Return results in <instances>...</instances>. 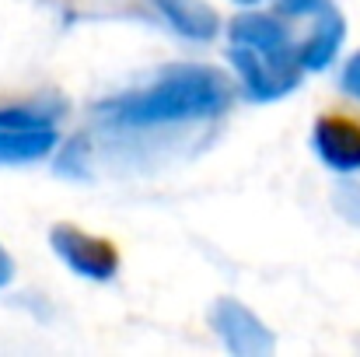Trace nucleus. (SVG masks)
Masks as SVG:
<instances>
[{
    "label": "nucleus",
    "instance_id": "1",
    "mask_svg": "<svg viewBox=\"0 0 360 357\" xmlns=\"http://www.w3.org/2000/svg\"><path fill=\"white\" fill-rule=\"evenodd\" d=\"M231 106V88L221 70L186 63L161 74L150 88L126 92L98 106V119L116 130H154L175 123L214 119Z\"/></svg>",
    "mask_w": 360,
    "mask_h": 357
},
{
    "label": "nucleus",
    "instance_id": "2",
    "mask_svg": "<svg viewBox=\"0 0 360 357\" xmlns=\"http://www.w3.org/2000/svg\"><path fill=\"white\" fill-rule=\"evenodd\" d=\"M228 60L238 74L241 88L252 102H276L283 99L287 92L297 88V74H301V63L297 56H266V53H255L248 46H235L228 49Z\"/></svg>",
    "mask_w": 360,
    "mask_h": 357
},
{
    "label": "nucleus",
    "instance_id": "3",
    "mask_svg": "<svg viewBox=\"0 0 360 357\" xmlns=\"http://www.w3.org/2000/svg\"><path fill=\"white\" fill-rule=\"evenodd\" d=\"M49 249L53 256L77 277L84 280H112L120 273V252L109 238H98V235H88L74 225H56L49 232Z\"/></svg>",
    "mask_w": 360,
    "mask_h": 357
},
{
    "label": "nucleus",
    "instance_id": "4",
    "mask_svg": "<svg viewBox=\"0 0 360 357\" xmlns=\"http://www.w3.org/2000/svg\"><path fill=\"white\" fill-rule=\"evenodd\" d=\"M210 330L235 357H269L276 351L273 330L235 298H221L210 308Z\"/></svg>",
    "mask_w": 360,
    "mask_h": 357
},
{
    "label": "nucleus",
    "instance_id": "5",
    "mask_svg": "<svg viewBox=\"0 0 360 357\" xmlns=\"http://www.w3.org/2000/svg\"><path fill=\"white\" fill-rule=\"evenodd\" d=\"M311 147L319 161L340 175L360 172V123L347 116H322L311 130Z\"/></svg>",
    "mask_w": 360,
    "mask_h": 357
},
{
    "label": "nucleus",
    "instance_id": "6",
    "mask_svg": "<svg viewBox=\"0 0 360 357\" xmlns=\"http://www.w3.org/2000/svg\"><path fill=\"white\" fill-rule=\"evenodd\" d=\"M228 39L235 46H248V49L266 53V56H297L290 32L283 28V21H276L269 14H238L228 28Z\"/></svg>",
    "mask_w": 360,
    "mask_h": 357
},
{
    "label": "nucleus",
    "instance_id": "7",
    "mask_svg": "<svg viewBox=\"0 0 360 357\" xmlns=\"http://www.w3.org/2000/svg\"><path fill=\"white\" fill-rule=\"evenodd\" d=\"M158 14L189 42H210L221 32V18L207 0H154Z\"/></svg>",
    "mask_w": 360,
    "mask_h": 357
},
{
    "label": "nucleus",
    "instance_id": "8",
    "mask_svg": "<svg viewBox=\"0 0 360 357\" xmlns=\"http://www.w3.org/2000/svg\"><path fill=\"white\" fill-rule=\"evenodd\" d=\"M343 39H347V21H343L333 7H322V11H319V21H315V32L297 46V63H301V70H308V74L326 70V67L336 60Z\"/></svg>",
    "mask_w": 360,
    "mask_h": 357
},
{
    "label": "nucleus",
    "instance_id": "9",
    "mask_svg": "<svg viewBox=\"0 0 360 357\" xmlns=\"http://www.w3.org/2000/svg\"><path fill=\"white\" fill-rule=\"evenodd\" d=\"M56 144V130H0V161H35L49 154Z\"/></svg>",
    "mask_w": 360,
    "mask_h": 357
},
{
    "label": "nucleus",
    "instance_id": "10",
    "mask_svg": "<svg viewBox=\"0 0 360 357\" xmlns=\"http://www.w3.org/2000/svg\"><path fill=\"white\" fill-rule=\"evenodd\" d=\"M60 109H39V106H14L0 109V130H56Z\"/></svg>",
    "mask_w": 360,
    "mask_h": 357
},
{
    "label": "nucleus",
    "instance_id": "11",
    "mask_svg": "<svg viewBox=\"0 0 360 357\" xmlns=\"http://www.w3.org/2000/svg\"><path fill=\"white\" fill-rule=\"evenodd\" d=\"M333 207L343 221L360 225V182H340L333 193Z\"/></svg>",
    "mask_w": 360,
    "mask_h": 357
},
{
    "label": "nucleus",
    "instance_id": "12",
    "mask_svg": "<svg viewBox=\"0 0 360 357\" xmlns=\"http://www.w3.org/2000/svg\"><path fill=\"white\" fill-rule=\"evenodd\" d=\"M340 84H343V92H347L350 99H357V102H360V49L354 53V56H350V60H347Z\"/></svg>",
    "mask_w": 360,
    "mask_h": 357
},
{
    "label": "nucleus",
    "instance_id": "13",
    "mask_svg": "<svg viewBox=\"0 0 360 357\" xmlns=\"http://www.w3.org/2000/svg\"><path fill=\"white\" fill-rule=\"evenodd\" d=\"M280 7H283L287 14L301 18V14H315V11H322V0H280Z\"/></svg>",
    "mask_w": 360,
    "mask_h": 357
},
{
    "label": "nucleus",
    "instance_id": "14",
    "mask_svg": "<svg viewBox=\"0 0 360 357\" xmlns=\"http://www.w3.org/2000/svg\"><path fill=\"white\" fill-rule=\"evenodd\" d=\"M14 280V259H11V252L0 245V287H7Z\"/></svg>",
    "mask_w": 360,
    "mask_h": 357
},
{
    "label": "nucleus",
    "instance_id": "15",
    "mask_svg": "<svg viewBox=\"0 0 360 357\" xmlns=\"http://www.w3.org/2000/svg\"><path fill=\"white\" fill-rule=\"evenodd\" d=\"M238 7H255V4H262V0H235Z\"/></svg>",
    "mask_w": 360,
    "mask_h": 357
}]
</instances>
